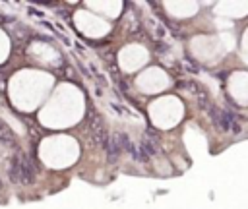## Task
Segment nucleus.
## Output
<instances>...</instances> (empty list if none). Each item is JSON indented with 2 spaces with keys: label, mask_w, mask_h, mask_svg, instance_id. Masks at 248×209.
I'll use <instances>...</instances> for the list:
<instances>
[{
  "label": "nucleus",
  "mask_w": 248,
  "mask_h": 209,
  "mask_svg": "<svg viewBox=\"0 0 248 209\" xmlns=\"http://www.w3.org/2000/svg\"><path fill=\"white\" fill-rule=\"evenodd\" d=\"M89 134H91V139H93V143H95L97 147H103V145H105V139H107L108 132H107V128H105L103 118H101L97 112H93V114L89 116Z\"/></svg>",
  "instance_id": "obj_2"
},
{
  "label": "nucleus",
  "mask_w": 248,
  "mask_h": 209,
  "mask_svg": "<svg viewBox=\"0 0 248 209\" xmlns=\"http://www.w3.org/2000/svg\"><path fill=\"white\" fill-rule=\"evenodd\" d=\"M8 176L14 184H23V174H21V166H19V157L17 153H14L12 161H10V168H8Z\"/></svg>",
  "instance_id": "obj_5"
},
{
  "label": "nucleus",
  "mask_w": 248,
  "mask_h": 209,
  "mask_svg": "<svg viewBox=\"0 0 248 209\" xmlns=\"http://www.w3.org/2000/svg\"><path fill=\"white\" fill-rule=\"evenodd\" d=\"M105 151H107V157H108V161L112 163V161H116V157L120 155V151H122V147H120V143H118V137L116 135H107V139H105Z\"/></svg>",
  "instance_id": "obj_4"
},
{
  "label": "nucleus",
  "mask_w": 248,
  "mask_h": 209,
  "mask_svg": "<svg viewBox=\"0 0 248 209\" xmlns=\"http://www.w3.org/2000/svg\"><path fill=\"white\" fill-rule=\"evenodd\" d=\"M16 153H17V157H19V166H21V174H23V184L33 182V180H35V166H33L31 159H29L25 153H21V151H16Z\"/></svg>",
  "instance_id": "obj_3"
},
{
  "label": "nucleus",
  "mask_w": 248,
  "mask_h": 209,
  "mask_svg": "<svg viewBox=\"0 0 248 209\" xmlns=\"http://www.w3.org/2000/svg\"><path fill=\"white\" fill-rule=\"evenodd\" d=\"M0 190H2V182H0Z\"/></svg>",
  "instance_id": "obj_7"
},
{
  "label": "nucleus",
  "mask_w": 248,
  "mask_h": 209,
  "mask_svg": "<svg viewBox=\"0 0 248 209\" xmlns=\"http://www.w3.org/2000/svg\"><path fill=\"white\" fill-rule=\"evenodd\" d=\"M14 139H16L14 130L0 118V141H4V143H14Z\"/></svg>",
  "instance_id": "obj_6"
},
{
  "label": "nucleus",
  "mask_w": 248,
  "mask_h": 209,
  "mask_svg": "<svg viewBox=\"0 0 248 209\" xmlns=\"http://www.w3.org/2000/svg\"><path fill=\"white\" fill-rule=\"evenodd\" d=\"M211 120L223 132H234V134L240 132V118L231 110H223V108L211 106Z\"/></svg>",
  "instance_id": "obj_1"
}]
</instances>
